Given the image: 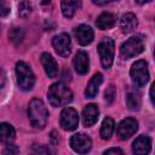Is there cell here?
<instances>
[{"label":"cell","instance_id":"1","mask_svg":"<svg viewBox=\"0 0 155 155\" xmlns=\"http://www.w3.org/2000/svg\"><path fill=\"white\" fill-rule=\"evenodd\" d=\"M28 116L30 124L35 128H44L48 120V111L44 102L39 98H33L28 107Z\"/></svg>","mask_w":155,"mask_h":155},{"label":"cell","instance_id":"2","mask_svg":"<svg viewBox=\"0 0 155 155\" xmlns=\"http://www.w3.org/2000/svg\"><path fill=\"white\" fill-rule=\"evenodd\" d=\"M48 102L52 107H63L71 102L73 93L62 82H56L48 88Z\"/></svg>","mask_w":155,"mask_h":155},{"label":"cell","instance_id":"3","mask_svg":"<svg viewBox=\"0 0 155 155\" xmlns=\"http://www.w3.org/2000/svg\"><path fill=\"white\" fill-rule=\"evenodd\" d=\"M16 75L18 86L23 91H29L35 84V76L31 68L25 62H18L16 64Z\"/></svg>","mask_w":155,"mask_h":155},{"label":"cell","instance_id":"4","mask_svg":"<svg viewBox=\"0 0 155 155\" xmlns=\"http://www.w3.org/2000/svg\"><path fill=\"white\" fill-rule=\"evenodd\" d=\"M143 50H144L143 39L140 36H132L121 45L120 53L124 59H128L139 54L140 52H143Z\"/></svg>","mask_w":155,"mask_h":155},{"label":"cell","instance_id":"5","mask_svg":"<svg viewBox=\"0 0 155 155\" xmlns=\"http://www.w3.org/2000/svg\"><path fill=\"white\" fill-rule=\"evenodd\" d=\"M102 65L108 69L111 67L113 61H114V41L110 38H104L99 41L97 46Z\"/></svg>","mask_w":155,"mask_h":155},{"label":"cell","instance_id":"6","mask_svg":"<svg viewBox=\"0 0 155 155\" xmlns=\"http://www.w3.org/2000/svg\"><path fill=\"white\" fill-rule=\"evenodd\" d=\"M131 78L138 87L145 86V84L149 81V70L145 61H137L136 63L132 64Z\"/></svg>","mask_w":155,"mask_h":155},{"label":"cell","instance_id":"7","mask_svg":"<svg viewBox=\"0 0 155 155\" xmlns=\"http://www.w3.org/2000/svg\"><path fill=\"white\" fill-rule=\"evenodd\" d=\"M59 124L63 130L65 131H74L78 127L79 124V115L78 111L74 108L67 107L62 110L61 117H59Z\"/></svg>","mask_w":155,"mask_h":155},{"label":"cell","instance_id":"8","mask_svg":"<svg viewBox=\"0 0 155 155\" xmlns=\"http://www.w3.org/2000/svg\"><path fill=\"white\" fill-rule=\"evenodd\" d=\"M52 45L56 50V52L62 57H68L71 51V41L68 34L62 33L56 35L52 39Z\"/></svg>","mask_w":155,"mask_h":155},{"label":"cell","instance_id":"9","mask_svg":"<svg viewBox=\"0 0 155 155\" xmlns=\"http://www.w3.org/2000/svg\"><path fill=\"white\" fill-rule=\"evenodd\" d=\"M138 128V122L132 119V117H127L124 119L116 127V133L119 136L120 139H128L131 136H133L136 133Z\"/></svg>","mask_w":155,"mask_h":155},{"label":"cell","instance_id":"10","mask_svg":"<svg viewBox=\"0 0 155 155\" xmlns=\"http://www.w3.org/2000/svg\"><path fill=\"white\" fill-rule=\"evenodd\" d=\"M70 147L73 148V150H75L76 153L80 154H85L91 149L92 145V140L88 136L84 134V133H75L71 136L70 138Z\"/></svg>","mask_w":155,"mask_h":155},{"label":"cell","instance_id":"11","mask_svg":"<svg viewBox=\"0 0 155 155\" xmlns=\"http://www.w3.org/2000/svg\"><path fill=\"white\" fill-rule=\"evenodd\" d=\"M74 35H75V38H76V40H78V42L80 45L86 46V45H88V44L92 42L93 36H94V33H93V29L90 25L81 24L78 28H75Z\"/></svg>","mask_w":155,"mask_h":155},{"label":"cell","instance_id":"12","mask_svg":"<svg viewBox=\"0 0 155 155\" xmlns=\"http://www.w3.org/2000/svg\"><path fill=\"white\" fill-rule=\"evenodd\" d=\"M98 115H99V109L97 107V104H87L84 110H82V121H84V125L86 127H90V126H93L97 120H98Z\"/></svg>","mask_w":155,"mask_h":155},{"label":"cell","instance_id":"13","mask_svg":"<svg viewBox=\"0 0 155 155\" xmlns=\"http://www.w3.org/2000/svg\"><path fill=\"white\" fill-rule=\"evenodd\" d=\"M41 64H42V67H44L48 78L53 79L58 75V64L50 53L45 52V53L41 54Z\"/></svg>","mask_w":155,"mask_h":155},{"label":"cell","instance_id":"14","mask_svg":"<svg viewBox=\"0 0 155 155\" xmlns=\"http://www.w3.org/2000/svg\"><path fill=\"white\" fill-rule=\"evenodd\" d=\"M73 64L78 74H81V75L86 74L88 70V65H90V59H88L87 53L85 51H78L73 59Z\"/></svg>","mask_w":155,"mask_h":155},{"label":"cell","instance_id":"15","mask_svg":"<svg viewBox=\"0 0 155 155\" xmlns=\"http://www.w3.org/2000/svg\"><path fill=\"white\" fill-rule=\"evenodd\" d=\"M132 149H133V153L138 154V155L148 154L150 151V149H151V140H150V138L148 136H139L133 142Z\"/></svg>","mask_w":155,"mask_h":155},{"label":"cell","instance_id":"16","mask_svg":"<svg viewBox=\"0 0 155 155\" xmlns=\"http://www.w3.org/2000/svg\"><path fill=\"white\" fill-rule=\"evenodd\" d=\"M137 24H138L137 17L133 13H130V12L125 13L120 19V29L124 34L132 33L137 28Z\"/></svg>","mask_w":155,"mask_h":155},{"label":"cell","instance_id":"17","mask_svg":"<svg viewBox=\"0 0 155 155\" xmlns=\"http://www.w3.org/2000/svg\"><path fill=\"white\" fill-rule=\"evenodd\" d=\"M102 82H103V75H102L101 73L94 74V75L91 78V80L88 81L87 87H86V90H85L86 97H87V98H94Z\"/></svg>","mask_w":155,"mask_h":155},{"label":"cell","instance_id":"18","mask_svg":"<svg viewBox=\"0 0 155 155\" xmlns=\"http://www.w3.org/2000/svg\"><path fill=\"white\" fill-rule=\"evenodd\" d=\"M116 23V16L114 13H110V12H104L102 13L97 21H96V25L101 29V30H107V29H110L115 25Z\"/></svg>","mask_w":155,"mask_h":155},{"label":"cell","instance_id":"19","mask_svg":"<svg viewBox=\"0 0 155 155\" xmlns=\"http://www.w3.org/2000/svg\"><path fill=\"white\" fill-rule=\"evenodd\" d=\"M80 6H81V0H62L61 1L62 13L67 18H71Z\"/></svg>","mask_w":155,"mask_h":155},{"label":"cell","instance_id":"20","mask_svg":"<svg viewBox=\"0 0 155 155\" xmlns=\"http://www.w3.org/2000/svg\"><path fill=\"white\" fill-rule=\"evenodd\" d=\"M0 136H1V142H2V144L10 145V144H12V142H13V139H15V136H16L15 128H13L10 124L2 122V124L0 125Z\"/></svg>","mask_w":155,"mask_h":155},{"label":"cell","instance_id":"21","mask_svg":"<svg viewBox=\"0 0 155 155\" xmlns=\"http://www.w3.org/2000/svg\"><path fill=\"white\" fill-rule=\"evenodd\" d=\"M126 103L128 109L131 110H138L140 107V96L136 91H128L126 94Z\"/></svg>","mask_w":155,"mask_h":155},{"label":"cell","instance_id":"22","mask_svg":"<svg viewBox=\"0 0 155 155\" xmlns=\"http://www.w3.org/2000/svg\"><path fill=\"white\" fill-rule=\"evenodd\" d=\"M114 120L111 117H105L102 122V127H101V137L103 139H109L110 136L113 134L114 131Z\"/></svg>","mask_w":155,"mask_h":155},{"label":"cell","instance_id":"23","mask_svg":"<svg viewBox=\"0 0 155 155\" xmlns=\"http://www.w3.org/2000/svg\"><path fill=\"white\" fill-rule=\"evenodd\" d=\"M30 12H31V4L28 0H24L18 5V15H19V17L25 18Z\"/></svg>","mask_w":155,"mask_h":155},{"label":"cell","instance_id":"24","mask_svg":"<svg viewBox=\"0 0 155 155\" xmlns=\"http://www.w3.org/2000/svg\"><path fill=\"white\" fill-rule=\"evenodd\" d=\"M23 39V30L21 28H13L10 31V40L13 44H18L21 42V40Z\"/></svg>","mask_w":155,"mask_h":155},{"label":"cell","instance_id":"25","mask_svg":"<svg viewBox=\"0 0 155 155\" xmlns=\"http://www.w3.org/2000/svg\"><path fill=\"white\" fill-rule=\"evenodd\" d=\"M115 96H116L115 87H114L113 85H110V86H109V87L105 90V92H104V98H105L107 103L111 104V103H113V101L115 99Z\"/></svg>","mask_w":155,"mask_h":155},{"label":"cell","instance_id":"26","mask_svg":"<svg viewBox=\"0 0 155 155\" xmlns=\"http://www.w3.org/2000/svg\"><path fill=\"white\" fill-rule=\"evenodd\" d=\"M19 153V149L16 147V145H7V148L5 149V154H10V155H15V154H18Z\"/></svg>","mask_w":155,"mask_h":155},{"label":"cell","instance_id":"27","mask_svg":"<svg viewBox=\"0 0 155 155\" xmlns=\"http://www.w3.org/2000/svg\"><path fill=\"white\" fill-rule=\"evenodd\" d=\"M33 150L35 153H39V154H50L51 150L48 148H44V147H34Z\"/></svg>","mask_w":155,"mask_h":155},{"label":"cell","instance_id":"28","mask_svg":"<svg viewBox=\"0 0 155 155\" xmlns=\"http://www.w3.org/2000/svg\"><path fill=\"white\" fill-rule=\"evenodd\" d=\"M104 154H105V155H107V154H122V150L119 149V148H110V149L105 150Z\"/></svg>","mask_w":155,"mask_h":155},{"label":"cell","instance_id":"29","mask_svg":"<svg viewBox=\"0 0 155 155\" xmlns=\"http://www.w3.org/2000/svg\"><path fill=\"white\" fill-rule=\"evenodd\" d=\"M150 98H151L153 104L155 105V82L151 85V88H150Z\"/></svg>","mask_w":155,"mask_h":155},{"label":"cell","instance_id":"30","mask_svg":"<svg viewBox=\"0 0 155 155\" xmlns=\"http://www.w3.org/2000/svg\"><path fill=\"white\" fill-rule=\"evenodd\" d=\"M58 134L53 131L52 133H51V142H52V144H58Z\"/></svg>","mask_w":155,"mask_h":155},{"label":"cell","instance_id":"31","mask_svg":"<svg viewBox=\"0 0 155 155\" xmlns=\"http://www.w3.org/2000/svg\"><path fill=\"white\" fill-rule=\"evenodd\" d=\"M93 1V4H96V5H105L109 0H92Z\"/></svg>","mask_w":155,"mask_h":155},{"label":"cell","instance_id":"32","mask_svg":"<svg viewBox=\"0 0 155 155\" xmlns=\"http://www.w3.org/2000/svg\"><path fill=\"white\" fill-rule=\"evenodd\" d=\"M137 4H140V5H143V4H147V2H149V1H151V0H134Z\"/></svg>","mask_w":155,"mask_h":155},{"label":"cell","instance_id":"33","mask_svg":"<svg viewBox=\"0 0 155 155\" xmlns=\"http://www.w3.org/2000/svg\"><path fill=\"white\" fill-rule=\"evenodd\" d=\"M50 0H42V4H47Z\"/></svg>","mask_w":155,"mask_h":155},{"label":"cell","instance_id":"34","mask_svg":"<svg viewBox=\"0 0 155 155\" xmlns=\"http://www.w3.org/2000/svg\"><path fill=\"white\" fill-rule=\"evenodd\" d=\"M154 57H155V51H154Z\"/></svg>","mask_w":155,"mask_h":155}]
</instances>
